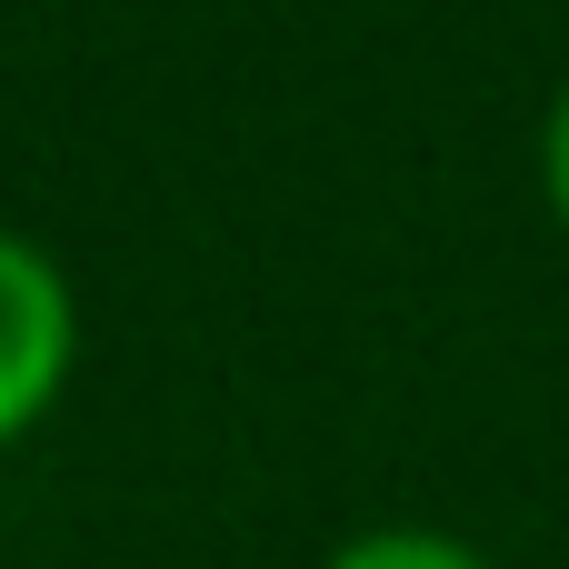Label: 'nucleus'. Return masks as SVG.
Returning a JSON list of instances; mask_svg holds the SVG:
<instances>
[{
  "instance_id": "3",
  "label": "nucleus",
  "mask_w": 569,
  "mask_h": 569,
  "mask_svg": "<svg viewBox=\"0 0 569 569\" xmlns=\"http://www.w3.org/2000/svg\"><path fill=\"white\" fill-rule=\"evenodd\" d=\"M540 190H550V220L569 230V80L550 90V120H540Z\"/></svg>"
},
{
  "instance_id": "1",
  "label": "nucleus",
  "mask_w": 569,
  "mask_h": 569,
  "mask_svg": "<svg viewBox=\"0 0 569 569\" xmlns=\"http://www.w3.org/2000/svg\"><path fill=\"white\" fill-rule=\"evenodd\" d=\"M70 360H80V300L60 260L0 230V450L30 420H50V400L70 390Z\"/></svg>"
},
{
  "instance_id": "2",
  "label": "nucleus",
  "mask_w": 569,
  "mask_h": 569,
  "mask_svg": "<svg viewBox=\"0 0 569 569\" xmlns=\"http://www.w3.org/2000/svg\"><path fill=\"white\" fill-rule=\"evenodd\" d=\"M320 569H490L470 540H450V530H360V540H340Z\"/></svg>"
}]
</instances>
